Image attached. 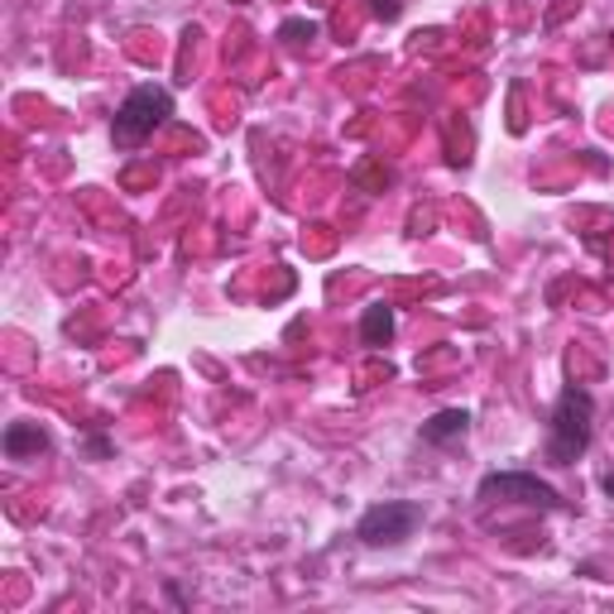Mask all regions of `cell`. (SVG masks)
<instances>
[{"instance_id":"6da1fadb","label":"cell","mask_w":614,"mask_h":614,"mask_svg":"<svg viewBox=\"0 0 614 614\" xmlns=\"http://www.w3.org/2000/svg\"><path fill=\"white\" fill-rule=\"evenodd\" d=\"M591 432H595V398L571 384V390H561L557 408H553L547 461H557V466H571L576 456H586V447H591Z\"/></svg>"},{"instance_id":"7a4b0ae2","label":"cell","mask_w":614,"mask_h":614,"mask_svg":"<svg viewBox=\"0 0 614 614\" xmlns=\"http://www.w3.org/2000/svg\"><path fill=\"white\" fill-rule=\"evenodd\" d=\"M169 116H173V96L164 92V86H135V92L120 102L111 135H116L120 149H135V144H144Z\"/></svg>"},{"instance_id":"3957f363","label":"cell","mask_w":614,"mask_h":614,"mask_svg":"<svg viewBox=\"0 0 614 614\" xmlns=\"http://www.w3.org/2000/svg\"><path fill=\"white\" fill-rule=\"evenodd\" d=\"M422 523V509L418 505H404V499H384V505L366 509V519H360L356 537L366 547H394L404 543V537H413V529Z\"/></svg>"},{"instance_id":"277c9868","label":"cell","mask_w":614,"mask_h":614,"mask_svg":"<svg viewBox=\"0 0 614 614\" xmlns=\"http://www.w3.org/2000/svg\"><path fill=\"white\" fill-rule=\"evenodd\" d=\"M480 499H519V505H537V509H561V495L553 490V485H543L537 475H523V471L485 475Z\"/></svg>"},{"instance_id":"5b68a950","label":"cell","mask_w":614,"mask_h":614,"mask_svg":"<svg viewBox=\"0 0 614 614\" xmlns=\"http://www.w3.org/2000/svg\"><path fill=\"white\" fill-rule=\"evenodd\" d=\"M471 428V413L466 408H442L432 422H422V442H451V437H466Z\"/></svg>"},{"instance_id":"8992f818","label":"cell","mask_w":614,"mask_h":614,"mask_svg":"<svg viewBox=\"0 0 614 614\" xmlns=\"http://www.w3.org/2000/svg\"><path fill=\"white\" fill-rule=\"evenodd\" d=\"M48 447V437H44V428L39 422H15V428H5V451L10 456H30V451H44Z\"/></svg>"},{"instance_id":"52a82bcc","label":"cell","mask_w":614,"mask_h":614,"mask_svg":"<svg viewBox=\"0 0 614 614\" xmlns=\"http://www.w3.org/2000/svg\"><path fill=\"white\" fill-rule=\"evenodd\" d=\"M390 336H394V312L384 303L366 308V317H360V341H366V346H384Z\"/></svg>"},{"instance_id":"ba28073f","label":"cell","mask_w":614,"mask_h":614,"mask_svg":"<svg viewBox=\"0 0 614 614\" xmlns=\"http://www.w3.org/2000/svg\"><path fill=\"white\" fill-rule=\"evenodd\" d=\"M374 10H380L384 20H394L398 15V0H374Z\"/></svg>"},{"instance_id":"9c48e42d","label":"cell","mask_w":614,"mask_h":614,"mask_svg":"<svg viewBox=\"0 0 614 614\" xmlns=\"http://www.w3.org/2000/svg\"><path fill=\"white\" fill-rule=\"evenodd\" d=\"M600 485H605V495L614 499V471H610V475H605V480H600Z\"/></svg>"}]
</instances>
